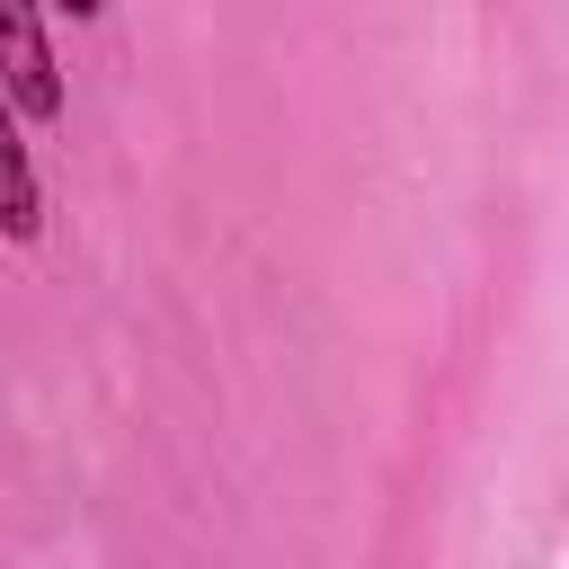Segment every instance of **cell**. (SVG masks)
Wrapping results in <instances>:
<instances>
[{
	"label": "cell",
	"mask_w": 569,
	"mask_h": 569,
	"mask_svg": "<svg viewBox=\"0 0 569 569\" xmlns=\"http://www.w3.org/2000/svg\"><path fill=\"white\" fill-rule=\"evenodd\" d=\"M0 89L27 124L62 116V62L44 44V0H0Z\"/></svg>",
	"instance_id": "1"
},
{
	"label": "cell",
	"mask_w": 569,
	"mask_h": 569,
	"mask_svg": "<svg viewBox=\"0 0 569 569\" xmlns=\"http://www.w3.org/2000/svg\"><path fill=\"white\" fill-rule=\"evenodd\" d=\"M0 231L9 240H36L44 231V178H36V151L18 133V107L0 89Z\"/></svg>",
	"instance_id": "2"
},
{
	"label": "cell",
	"mask_w": 569,
	"mask_h": 569,
	"mask_svg": "<svg viewBox=\"0 0 569 569\" xmlns=\"http://www.w3.org/2000/svg\"><path fill=\"white\" fill-rule=\"evenodd\" d=\"M53 9H62V18H98L107 0H53Z\"/></svg>",
	"instance_id": "3"
}]
</instances>
